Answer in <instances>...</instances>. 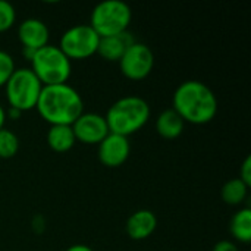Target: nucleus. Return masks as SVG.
<instances>
[{
    "mask_svg": "<svg viewBox=\"0 0 251 251\" xmlns=\"http://www.w3.org/2000/svg\"><path fill=\"white\" fill-rule=\"evenodd\" d=\"M174 110L184 122L204 125L218 115L216 94L201 81H184L174 93Z\"/></svg>",
    "mask_w": 251,
    "mask_h": 251,
    "instance_id": "obj_1",
    "label": "nucleus"
},
{
    "mask_svg": "<svg viewBox=\"0 0 251 251\" xmlns=\"http://www.w3.org/2000/svg\"><path fill=\"white\" fill-rule=\"evenodd\" d=\"M40 116L51 125H72L84 113L81 94L69 84L43 87L37 106Z\"/></svg>",
    "mask_w": 251,
    "mask_h": 251,
    "instance_id": "obj_2",
    "label": "nucleus"
},
{
    "mask_svg": "<svg viewBox=\"0 0 251 251\" xmlns=\"http://www.w3.org/2000/svg\"><path fill=\"white\" fill-rule=\"evenodd\" d=\"M149 103L138 96H126L116 100L106 113V122L112 134L129 137L138 132L150 119Z\"/></svg>",
    "mask_w": 251,
    "mask_h": 251,
    "instance_id": "obj_3",
    "label": "nucleus"
},
{
    "mask_svg": "<svg viewBox=\"0 0 251 251\" xmlns=\"http://www.w3.org/2000/svg\"><path fill=\"white\" fill-rule=\"evenodd\" d=\"M31 71L35 74L38 81L46 85H59L68 84V79L72 72V63L59 49V46L47 44L38 49L31 60Z\"/></svg>",
    "mask_w": 251,
    "mask_h": 251,
    "instance_id": "obj_4",
    "label": "nucleus"
},
{
    "mask_svg": "<svg viewBox=\"0 0 251 251\" xmlns=\"http://www.w3.org/2000/svg\"><path fill=\"white\" fill-rule=\"evenodd\" d=\"M132 19L131 7L122 0H104L94 6L90 26L99 37H113L128 31Z\"/></svg>",
    "mask_w": 251,
    "mask_h": 251,
    "instance_id": "obj_5",
    "label": "nucleus"
},
{
    "mask_svg": "<svg viewBox=\"0 0 251 251\" xmlns=\"http://www.w3.org/2000/svg\"><path fill=\"white\" fill-rule=\"evenodd\" d=\"M9 107L19 112L35 109L43 84L29 68H18L4 85Z\"/></svg>",
    "mask_w": 251,
    "mask_h": 251,
    "instance_id": "obj_6",
    "label": "nucleus"
},
{
    "mask_svg": "<svg viewBox=\"0 0 251 251\" xmlns=\"http://www.w3.org/2000/svg\"><path fill=\"white\" fill-rule=\"evenodd\" d=\"M100 37L87 24H79L68 28L60 37L59 49L72 60H84L97 53Z\"/></svg>",
    "mask_w": 251,
    "mask_h": 251,
    "instance_id": "obj_7",
    "label": "nucleus"
},
{
    "mask_svg": "<svg viewBox=\"0 0 251 251\" xmlns=\"http://www.w3.org/2000/svg\"><path fill=\"white\" fill-rule=\"evenodd\" d=\"M118 63L125 78L131 81H143L154 68V54L147 44L134 41Z\"/></svg>",
    "mask_w": 251,
    "mask_h": 251,
    "instance_id": "obj_8",
    "label": "nucleus"
},
{
    "mask_svg": "<svg viewBox=\"0 0 251 251\" xmlns=\"http://www.w3.org/2000/svg\"><path fill=\"white\" fill-rule=\"evenodd\" d=\"M71 126L75 140L88 146H99L110 132L106 118L94 112H84Z\"/></svg>",
    "mask_w": 251,
    "mask_h": 251,
    "instance_id": "obj_9",
    "label": "nucleus"
},
{
    "mask_svg": "<svg viewBox=\"0 0 251 251\" xmlns=\"http://www.w3.org/2000/svg\"><path fill=\"white\" fill-rule=\"evenodd\" d=\"M131 153V144L128 137L109 132L107 137L99 144V160L106 168L122 166Z\"/></svg>",
    "mask_w": 251,
    "mask_h": 251,
    "instance_id": "obj_10",
    "label": "nucleus"
},
{
    "mask_svg": "<svg viewBox=\"0 0 251 251\" xmlns=\"http://www.w3.org/2000/svg\"><path fill=\"white\" fill-rule=\"evenodd\" d=\"M49 28L47 25L37 18L24 19L18 26V38L22 44V49L38 50L49 44Z\"/></svg>",
    "mask_w": 251,
    "mask_h": 251,
    "instance_id": "obj_11",
    "label": "nucleus"
},
{
    "mask_svg": "<svg viewBox=\"0 0 251 251\" xmlns=\"http://www.w3.org/2000/svg\"><path fill=\"white\" fill-rule=\"evenodd\" d=\"M157 228V218L151 210L141 209L134 212L126 221V234L134 241H143L153 235Z\"/></svg>",
    "mask_w": 251,
    "mask_h": 251,
    "instance_id": "obj_12",
    "label": "nucleus"
},
{
    "mask_svg": "<svg viewBox=\"0 0 251 251\" xmlns=\"http://www.w3.org/2000/svg\"><path fill=\"white\" fill-rule=\"evenodd\" d=\"M132 37L126 32L113 35V37H100L97 53L101 59L107 62H119L121 57L124 56L125 50L134 43Z\"/></svg>",
    "mask_w": 251,
    "mask_h": 251,
    "instance_id": "obj_13",
    "label": "nucleus"
},
{
    "mask_svg": "<svg viewBox=\"0 0 251 251\" xmlns=\"http://www.w3.org/2000/svg\"><path fill=\"white\" fill-rule=\"evenodd\" d=\"M185 122L182 118L171 107L163 110L156 121V131L165 140H175L184 132Z\"/></svg>",
    "mask_w": 251,
    "mask_h": 251,
    "instance_id": "obj_14",
    "label": "nucleus"
},
{
    "mask_svg": "<svg viewBox=\"0 0 251 251\" xmlns=\"http://www.w3.org/2000/svg\"><path fill=\"white\" fill-rule=\"evenodd\" d=\"M46 140L49 147L56 153H66L76 143L72 126L69 125H51L47 131Z\"/></svg>",
    "mask_w": 251,
    "mask_h": 251,
    "instance_id": "obj_15",
    "label": "nucleus"
},
{
    "mask_svg": "<svg viewBox=\"0 0 251 251\" xmlns=\"http://www.w3.org/2000/svg\"><path fill=\"white\" fill-rule=\"evenodd\" d=\"M229 231L231 235L243 243V244H249L251 241V210L249 207L240 209L231 219L229 224Z\"/></svg>",
    "mask_w": 251,
    "mask_h": 251,
    "instance_id": "obj_16",
    "label": "nucleus"
},
{
    "mask_svg": "<svg viewBox=\"0 0 251 251\" xmlns=\"http://www.w3.org/2000/svg\"><path fill=\"white\" fill-rule=\"evenodd\" d=\"M249 188L240 178H234L229 179L228 182L224 184L221 196L224 203L229 204V206H240L249 194Z\"/></svg>",
    "mask_w": 251,
    "mask_h": 251,
    "instance_id": "obj_17",
    "label": "nucleus"
},
{
    "mask_svg": "<svg viewBox=\"0 0 251 251\" xmlns=\"http://www.w3.org/2000/svg\"><path fill=\"white\" fill-rule=\"evenodd\" d=\"M19 150V138L10 129H0V159H12Z\"/></svg>",
    "mask_w": 251,
    "mask_h": 251,
    "instance_id": "obj_18",
    "label": "nucleus"
},
{
    "mask_svg": "<svg viewBox=\"0 0 251 251\" xmlns=\"http://www.w3.org/2000/svg\"><path fill=\"white\" fill-rule=\"evenodd\" d=\"M16 21V10L12 3L0 0V32L9 31Z\"/></svg>",
    "mask_w": 251,
    "mask_h": 251,
    "instance_id": "obj_19",
    "label": "nucleus"
},
{
    "mask_svg": "<svg viewBox=\"0 0 251 251\" xmlns=\"http://www.w3.org/2000/svg\"><path fill=\"white\" fill-rule=\"evenodd\" d=\"M15 60L13 57L4 51L0 50V88L4 87L9 81V78L12 76V74L15 72Z\"/></svg>",
    "mask_w": 251,
    "mask_h": 251,
    "instance_id": "obj_20",
    "label": "nucleus"
},
{
    "mask_svg": "<svg viewBox=\"0 0 251 251\" xmlns=\"http://www.w3.org/2000/svg\"><path fill=\"white\" fill-rule=\"evenodd\" d=\"M247 187L251 185V156H247L246 160L243 162L241 165V169H240V176H238Z\"/></svg>",
    "mask_w": 251,
    "mask_h": 251,
    "instance_id": "obj_21",
    "label": "nucleus"
},
{
    "mask_svg": "<svg viewBox=\"0 0 251 251\" xmlns=\"http://www.w3.org/2000/svg\"><path fill=\"white\" fill-rule=\"evenodd\" d=\"M212 251H240V249H238V246L235 243H232L229 240H222V241H219V243H216L213 246Z\"/></svg>",
    "mask_w": 251,
    "mask_h": 251,
    "instance_id": "obj_22",
    "label": "nucleus"
},
{
    "mask_svg": "<svg viewBox=\"0 0 251 251\" xmlns=\"http://www.w3.org/2000/svg\"><path fill=\"white\" fill-rule=\"evenodd\" d=\"M65 251H93V249L85 244H74V246L68 247Z\"/></svg>",
    "mask_w": 251,
    "mask_h": 251,
    "instance_id": "obj_23",
    "label": "nucleus"
},
{
    "mask_svg": "<svg viewBox=\"0 0 251 251\" xmlns=\"http://www.w3.org/2000/svg\"><path fill=\"white\" fill-rule=\"evenodd\" d=\"M4 122H6V110H4V107L0 104V129L4 128Z\"/></svg>",
    "mask_w": 251,
    "mask_h": 251,
    "instance_id": "obj_24",
    "label": "nucleus"
}]
</instances>
